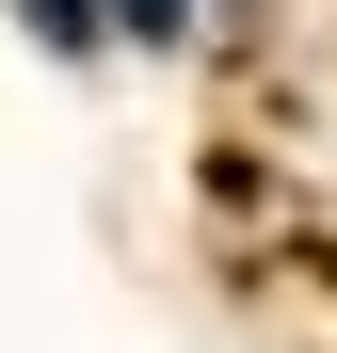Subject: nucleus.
I'll list each match as a JSON object with an SVG mask.
<instances>
[{
  "label": "nucleus",
  "instance_id": "obj_1",
  "mask_svg": "<svg viewBox=\"0 0 337 353\" xmlns=\"http://www.w3.org/2000/svg\"><path fill=\"white\" fill-rule=\"evenodd\" d=\"M193 17V0H112V32H177Z\"/></svg>",
  "mask_w": 337,
  "mask_h": 353
}]
</instances>
